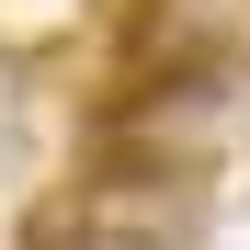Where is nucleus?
<instances>
[{"instance_id": "f257e3e1", "label": "nucleus", "mask_w": 250, "mask_h": 250, "mask_svg": "<svg viewBox=\"0 0 250 250\" xmlns=\"http://www.w3.org/2000/svg\"><path fill=\"white\" fill-rule=\"evenodd\" d=\"M57 250H159V239H148V228H68Z\"/></svg>"}]
</instances>
